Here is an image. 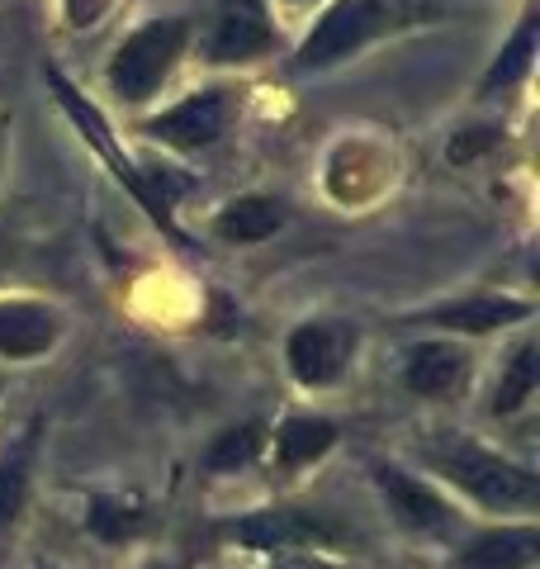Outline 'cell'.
<instances>
[{"mask_svg": "<svg viewBox=\"0 0 540 569\" xmlns=\"http://www.w3.org/2000/svg\"><path fill=\"white\" fill-rule=\"evenodd\" d=\"M431 0H332L328 10L313 20V29L303 33V43L294 48L290 67L294 71H322L366 52L370 43L389 39V33L412 29L427 14Z\"/></svg>", "mask_w": 540, "mask_h": 569, "instance_id": "cell-1", "label": "cell"}, {"mask_svg": "<svg viewBox=\"0 0 540 569\" xmlns=\"http://www.w3.org/2000/svg\"><path fill=\"white\" fill-rule=\"evenodd\" d=\"M48 86L58 91V104L71 114V123H77V129H81L90 142H96V152L104 157V162H110L114 181H119L123 190H129L142 209H148V219L161 228V233L176 238V242H186V238H180V228H176V219H171V204H176V194L186 190V181H171L167 171L129 162V157L119 152V142H114V133H110V123H104V114H100L96 104H90V100L77 91V86H71V81L62 77L58 67H48Z\"/></svg>", "mask_w": 540, "mask_h": 569, "instance_id": "cell-2", "label": "cell"}, {"mask_svg": "<svg viewBox=\"0 0 540 569\" xmlns=\"http://www.w3.org/2000/svg\"><path fill=\"white\" fill-rule=\"evenodd\" d=\"M427 460H431V470L446 475L450 485L464 489L489 512H531L540 503L536 475L508 456L479 447V441H464V437L437 441V447L427 451Z\"/></svg>", "mask_w": 540, "mask_h": 569, "instance_id": "cell-3", "label": "cell"}, {"mask_svg": "<svg viewBox=\"0 0 540 569\" xmlns=\"http://www.w3.org/2000/svg\"><path fill=\"white\" fill-rule=\"evenodd\" d=\"M190 43V24L186 20H148L133 29L129 39L114 48L110 67H104V86L119 104H148L161 81L176 71L180 52Z\"/></svg>", "mask_w": 540, "mask_h": 569, "instance_id": "cell-4", "label": "cell"}, {"mask_svg": "<svg viewBox=\"0 0 540 569\" xmlns=\"http://www.w3.org/2000/svg\"><path fill=\"white\" fill-rule=\"evenodd\" d=\"M219 537L232 546L261 550V556H290V550H332L341 541V527L313 508H261L223 522Z\"/></svg>", "mask_w": 540, "mask_h": 569, "instance_id": "cell-5", "label": "cell"}, {"mask_svg": "<svg viewBox=\"0 0 540 569\" xmlns=\"http://www.w3.org/2000/svg\"><path fill=\"white\" fill-rule=\"evenodd\" d=\"M276 48L266 0H213L204 29V58L213 67H247Z\"/></svg>", "mask_w": 540, "mask_h": 569, "instance_id": "cell-6", "label": "cell"}, {"mask_svg": "<svg viewBox=\"0 0 540 569\" xmlns=\"http://www.w3.org/2000/svg\"><path fill=\"white\" fill-rule=\"evenodd\" d=\"M356 356V328L351 323H337V318H309L290 332L284 342V366H290L294 385L303 389H328L347 376Z\"/></svg>", "mask_w": 540, "mask_h": 569, "instance_id": "cell-7", "label": "cell"}, {"mask_svg": "<svg viewBox=\"0 0 540 569\" xmlns=\"http://www.w3.org/2000/svg\"><path fill=\"white\" fill-rule=\"evenodd\" d=\"M228 114H232L228 91H213L209 86V91H194L186 100H176L171 110L152 114L148 123H142V133L167 142V148H180V152H200V148H209V142L223 138Z\"/></svg>", "mask_w": 540, "mask_h": 569, "instance_id": "cell-8", "label": "cell"}, {"mask_svg": "<svg viewBox=\"0 0 540 569\" xmlns=\"http://www.w3.org/2000/svg\"><path fill=\"white\" fill-rule=\"evenodd\" d=\"M374 485H380L393 522L418 531V537H446V531L456 527V508H450L427 479L408 475L403 466H380L374 470Z\"/></svg>", "mask_w": 540, "mask_h": 569, "instance_id": "cell-9", "label": "cell"}, {"mask_svg": "<svg viewBox=\"0 0 540 569\" xmlns=\"http://www.w3.org/2000/svg\"><path fill=\"white\" fill-rule=\"evenodd\" d=\"M470 380V351L450 337H427V342H412L403 356V385L418 399H446Z\"/></svg>", "mask_w": 540, "mask_h": 569, "instance_id": "cell-10", "label": "cell"}, {"mask_svg": "<svg viewBox=\"0 0 540 569\" xmlns=\"http://www.w3.org/2000/svg\"><path fill=\"white\" fill-rule=\"evenodd\" d=\"M540 565V527L536 522H502L483 527L460 541L456 569H536Z\"/></svg>", "mask_w": 540, "mask_h": 569, "instance_id": "cell-11", "label": "cell"}, {"mask_svg": "<svg viewBox=\"0 0 540 569\" xmlns=\"http://www.w3.org/2000/svg\"><path fill=\"white\" fill-rule=\"evenodd\" d=\"M62 318L39 299H0V356L6 361H33L58 347Z\"/></svg>", "mask_w": 540, "mask_h": 569, "instance_id": "cell-12", "label": "cell"}, {"mask_svg": "<svg viewBox=\"0 0 540 569\" xmlns=\"http://www.w3.org/2000/svg\"><path fill=\"white\" fill-rule=\"evenodd\" d=\"M521 318H531L527 299H512V295H470V299H456V305H446V309H431L427 323H437L441 332L479 337V332L521 323Z\"/></svg>", "mask_w": 540, "mask_h": 569, "instance_id": "cell-13", "label": "cell"}, {"mask_svg": "<svg viewBox=\"0 0 540 569\" xmlns=\"http://www.w3.org/2000/svg\"><path fill=\"white\" fill-rule=\"evenodd\" d=\"M337 437H341V427H337L332 418H313V413L284 418V422L276 427V437H270L280 475H299V470L318 466V460L337 447Z\"/></svg>", "mask_w": 540, "mask_h": 569, "instance_id": "cell-14", "label": "cell"}, {"mask_svg": "<svg viewBox=\"0 0 540 569\" xmlns=\"http://www.w3.org/2000/svg\"><path fill=\"white\" fill-rule=\"evenodd\" d=\"M280 223H284V204L270 200V194H242V200H232L213 213V233L232 247H251V242L276 238Z\"/></svg>", "mask_w": 540, "mask_h": 569, "instance_id": "cell-15", "label": "cell"}, {"mask_svg": "<svg viewBox=\"0 0 540 569\" xmlns=\"http://www.w3.org/2000/svg\"><path fill=\"white\" fill-rule=\"evenodd\" d=\"M148 522H152V512H148V503H142L138 493H96L86 503V527L96 531L100 541H110V546H123V541L142 537Z\"/></svg>", "mask_w": 540, "mask_h": 569, "instance_id": "cell-16", "label": "cell"}, {"mask_svg": "<svg viewBox=\"0 0 540 569\" xmlns=\"http://www.w3.org/2000/svg\"><path fill=\"white\" fill-rule=\"evenodd\" d=\"M536 389H540V347H536V337H521V342L512 347V356L502 361V376L493 385L489 408L498 418H512L536 399Z\"/></svg>", "mask_w": 540, "mask_h": 569, "instance_id": "cell-17", "label": "cell"}, {"mask_svg": "<svg viewBox=\"0 0 540 569\" xmlns=\"http://www.w3.org/2000/svg\"><path fill=\"white\" fill-rule=\"evenodd\" d=\"M266 447H270V427L261 418H247L238 427H223V432L209 441V451H204V470H213V475H238L247 466H257Z\"/></svg>", "mask_w": 540, "mask_h": 569, "instance_id": "cell-18", "label": "cell"}, {"mask_svg": "<svg viewBox=\"0 0 540 569\" xmlns=\"http://www.w3.org/2000/svg\"><path fill=\"white\" fill-rule=\"evenodd\" d=\"M531 62H536V14H521V24L508 43H502V52L493 58V67L483 71L479 91L483 96H498V91H512V86H521L531 77Z\"/></svg>", "mask_w": 540, "mask_h": 569, "instance_id": "cell-19", "label": "cell"}, {"mask_svg": "<svg viewBox=\"0 0 540 569\" xmlns=\"http://www.w3.org/2000/svg\"><path fill=\"white\" fill-rule=\"evenodd\" d=\"M29 456H33V441L24 437L20 451L0 460V531H6L24 508V493H29Z\"/></svg>", "mask_w": 540, "mask_h": 569, "instance_id": "cell-20", "label": "cell"}, {"mask_svg": "<svg viewBox=\"0 0 540 569\" xmlns=\"http://www.w3.org/2000/svg\"><path fill=\"white\" fill-rule=\"evenodd\" d=\"M110 6H114V0H62V14H67V24L81 33V29H96Z\"/></svg>", "mask_w": 540, "mask_h": 569, "instance_id": "cell-21", "label": "cell"}, {"mask_svg": "<svg viewBox=\"0 0 540 569\" xmlns=\"http://www.w3.org/2000/svg\"><path fill=\"white\" fill-rule=\"evenodd\" d=\"M276 569H341V565H332L322 550H290V556H276Z\"/></svg>", "mask_w": 540, "mask_h": 569, "instance_id": "cell-22", "label": "cell"}, {"mask_svg": "<svg viewBox=\"0 0 540 569\" xmlns=\"http://www.w3.org/2000/svg\"><path fill=\"white\" fill-rule=\"evenodd\" d=\"M142 569H190V565H186V560H148Z\"/></svg>", "mask_w": 540, "mask_h": 569, "instance_id": "cell-23", "label": "cell"}, {"mask_svg": "<svg viewBox=\"0 0 540 569\" xmlns=\"http://www.w3.org/2000/svg\"><path fill=\"white\" fill-rule=\"evenodd\" d=\"M33 569H58V565H48V560H43V565H33Z\"/></svg>", "mask_w": 540, "mask_h": 569, "instance_id": "cell-24", "label": "cell"}, {"mask_svg": "<svg viewBox=\"0 0 540 569\" xmlns=\"http://www.w3.org/2000/svg\"><path fill=\"white\" fill-rule=\"evenodd\" d=\"M294 6H299V0H294Z\"/></svg>", "mask_w": 540, "mask_h": 569, "instance_id": "cell-25", "label": "cell"}]
</instances>
